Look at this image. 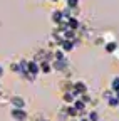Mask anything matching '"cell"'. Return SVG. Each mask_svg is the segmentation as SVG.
Segmentation results:
<instances>
[{
  "label": "cell",
  "mask_w": 119,
  "mask_h": 121,
  "mask_svg": "<svg viewBox=\"0 0 119 121\" xmlns=\"http://www.w3.org/2000/svg\"><path fill=\"white\" fill-rule=\"evenodd\" d=\"M4 76V67H2V64H0V78Z\"/></svg>",
  "instance_id": "e0dca14e"
},
{
  "label": "cell",
  "mask_w": 119,
  "mask_h": 121,
  "mask_svg": "<svg viewBox=\"0 0 119 121\" xmlns=\"http://www.w3.org/2000/svg\"><path fill=\"white\" fill-rule=\"evenodd\" d=\"M10 118L13 121H25L27 119V111L25 108H12L10 109Z\"/></svg>",
  "instance_id": "6da1fadb"
},
{
  "label": "cell",
  "mask_w": 119,
  "mask_h": 121,
  "mask_svg": "<svg viewBox=\"0 0 119 121\" xmlns=\"http://www.w3.org/2000/svg\"><path fill=\"white\" fill-rule=\"evenodd\" d=\"M81 0H66V7L67 9H77Z\"/></svg>",
  "instance_id": "4fadbf2b"
},
{
  "label": "cell",
  "mask_w": 119,
  "mask_h": 121,
  "mask_svg": "<svg viewBox=\"0 0 119 121\" xmlns=\"http://www.w3.org/2000/svg\"><path fill=\"white\" fill-rule=\"evenodd\" d=\"M0 87H2V86H0Z\"/></svg>",
  "instance_id": "ffe728a7"
},
{
  "label": "cell",
  "mask_w": 119,
  "mask_h": 121,
  "mask_svg": "<svg viewBox=\"0 0 119 121\" xmlns=\"http://www.w3.org/2000/svg\"><path fill=\"white\" fill-rule=\"evenodd\" d=\"M111 91H114V93H117L119 91V76H116V78L111 81V87H109Z\"/></svg>",
  "instance_id": "7c38bea8"
},
{
  "label": "cell",
  "mask_w": 119,
  "mask_h": 121,
  "mask_svg": "<svg viewBox=\"0 0 119 121\" xmlns=\"http://www.w3.org/2000/svg\"><path fill=\"white\" fill-rule=\"evenodd\" d=\"M72 89L81 96V94L87 93V84H86L84 81H76V82H72Z\"/></svg>",
  "instance_id": "277c9868"
},
{
  "label": "cell",
  "mask_w": 119,
  "mask_h": 121,
  "mask_svg": "<svg viewBox=\"0 0 119 121\" xmlns=\"http://www.w3.org/2000/svg\"><path fill=\"white\" fill-rule=\"evenodd\" d=\"M8 101H10V104H12V108H25V104H27L22 96H10Z\"/></svg>",
  "instance_id": "3957f363"
},
{
  "label": "cell",
  "mask_w": 119,
  "mask_h": 121,
  "mask_svg": "<svg viewBox=\"0 0 119 121\" xmlns=\"http://www.w3.org/2000/svg\"><path fill=\"white\" fill-rule=\"evenodd\" d=\"M50 20L54 22V25H61L62 24V10L61 9H55L50 15Z\"/></svg>",
  "instance_id": "8992f818"
},
{
  "label": "cell",
  "mask_w": 119,
  "mask_h": 121,
  "mask_svg": "<svg viewBox=\"0 0 119 121\" xmlns=\"http://www.w3.org/2000/svg\"><path fill=\"white\" fill-rule=\"evenodd\" d=\"M30 74H35V76H39V72H40V69H39V62H35V60H29V69H27Z\"/></svg>",
  "instance_id": "ba28073f"
},
{
  "label": "cell",
  "mask_w": 119,
  "mask_h": 121,
  "mask_svg": "<svg viewBox=\"0 0 119 121\" xmlns=\"http://www.w3.org/2000/svg\"><path fill=\"white\" fill-rule=\"evenodd\" d=\"M107 104L111 106V108H116V106H119V98H117V94L114 93L111 98H109V101H107Z\"/></svg>",
  "instance_id": "8fae6325"
},
{
  "label": "cell",
  "mask_w": 119,
  "mask_h": 121,
  "mask_svg": "<svg viewBox=\"0 0 119 121\" xmlns=\"http://www.w3.org/2000/svg\"><path fill=\"white\" fill-rule=\"evenodd\" d=\"M77 121H89V119H87L86 116H79V119H77Z\"/></svg>",
  "instance_id": "2e32d148"
},
{
  "label": "cell",
  "mask_w": 119,
  "mask_h": 121,
  "mask_svg": "<svg viewBox=\"0 0 119 121\" xmlns=\"http://www.w3.org/2000/svg\"><path fill=\"white\" fill-rule=\"evenodd\" d=\"M50 2H54V4H55V2H59V0H50Z\"/></svg>",
  "instance_id": "ac0fdd59"
},
{
  "label": "cell",
  "mask_w": 119,
  "mask_h": 121,
  "mask_svg": "<svg viewBox=\"0 0 119 121\" xmlns=\"http://www.w3.org/2000/svg\"><path fill=\"white\" fill-rule=\"evenodd\" d=\"M62 99H64V103H67V104H72L74 101H76V96H74L72 89H70V91H64V94H62Z\"/></svg>",
  "instance_id": "52a82bcc"
},
{
  "label": "cell",
  "mask_w": 119,
  "mask_h": 121,
  "mask_svg": "<svg viewBox=\"0 0 119 121\" xmlns=\"http://www.w3.org/2000/svg\"><path fill=\"white\" fill-rule=\"evenodd\" d=\"M76 44H77V42H74V40H69V39H64V40H61L59 47H61L64 52H69V51H72L74 47H76Z\"/></svg>",
  "instance_id": "5b68a950"
},
{
  "label": "cell",
  "mask_w": 119,
  "mask_h": 121,
  "mask_svg": "<svg viewBox=\"0 0 119 121\" xmlns=\"http://www.w3.org/2000/svg\"><path fill=\"white\" fill-rule=\"evenodd\" d=\"M64 2H66V0H64Z\"/></svg>",
  "instance_id": "d6986e66"
},
{
  "label": "cell",
  "mask_w": 119,
  "mask_h": 121,
  "mask_svg": "<svg viewBox=\"0 0 119 121\" xmlns=\"http://www.w3.org/2000/svg\"><path fill=\"white\" fill-rule=\"evenodd\" d=\"M86 118H87L89 121H99V113H97L96 109H92V111L86 113Z\"/></svg>",
  "instance_id": "9c48e42d"
},
{
  "label": "cell",
  "mask_w": 119,
  "mask_h": 121,
  "mask_svg": "<svg viewBox=\"0 0 119 121\" xmlns=\"http://www.w3.org/2000/svg\"><path fill=\"white\" fill-rule=\"evenodd\" d=\"M50 66H52V71H59V72L64 74V71L67 69L69 62H67V59H52Z\"/></svg>",
  "instance_id": "7a4b0ae2"
},
{
  "label": "cell",
  "mask_w": 119,
  "mask_h": 121,
  "mask_svg": "<svg viewBox=\"0 0 119 121\" xmlns=\"http://www.w3.org/2000/svg\"><path fill=\"white\" fill-rule=\"evenodd\" d=\"M114 94V91H111V89H106V91H104V93H102V99L104 101H109V98Z\"/></svg>",
  "instance_id": "5bb4252c"
},
{
  "label": "cell",
  "mask_w": 119,
  "mask_h": 121,
  "mask_svg": "<svg viewBox=\"0 0 119 121\" xmlns=\"http://www.w3.org/2000/svg\"><path fill=\"white\" fill-rule=\"evenodd\" d=\"M10 69H12L13 72H17V74H19V72H20V69H19V62H13V64L10 66Z\"/></svg>",
  "instance_id": "9a60e30c"
},
{
  "label": "cell",
  "mask_w": 119,
  "mask_h": 121,
  "mask_svg": "<svg viewBox=\"0 0 119 121\" xmlns=\"http://www.w3.org/2000/svg\"><path fill=\"white\" fill-rule=\"evenodd\" d=\"M104 47H106L107 52H116V51H117V44H116L114 40H111V42H107V44H104Z\"/></svg>",
  "instance_id": "30bf717a"
}]
</instances>
